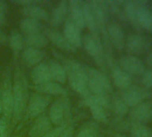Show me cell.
<instances>
[{
	"mask_svg": "<svg viewBox=\"0 0 152 137\" xmlns=\"http://www.w3.org/2000/svg\"><path fill=\"white\" fill-rule=\"evenodd\" d=\"M150 46L151 41L149 38L139 33H132L126 37L124 49L129 54L138 56L148 53L150 49Z\"/></svg>",
	"mask_w": 152,
	"mask_h": 137,
	"instance_id": "cell-11",
	"label": "cell"
},
{
	"mask_svg": "<svg viewBox=\"0 0 152 137\" xmlns=\"http://www.w3.org/2000/svg\"><path fill=\"white\" fill-rule=\"evenodd\" d=\"M82 7H83V19L85 22V27L89 29L91 33L92 34H99V30L97 28L95 17L93 14V12L91 10V7L90 6L89 1H83L82 2Z\"/></svg>",
	"mask_w": 152,
	"mask_h": 137,
	"instance_id": "cell-28",
	"label": "cell"
},
{
	"mask_svg": "<svg viewBox=\"0 0 152 137\" xmlns=\"http://www.w3.org/2000/svg\"><path fill=\"white\" fill-rule=\"evenodd\" d=\"M47 63L52 81H55L60 85H64L67 81V76L64 66L56 60H49Z\"/></svg>",
	"mask_w": 152,
	"mask_h": 137,
	"instance_id": "cell-25",
	"label": "cell"
},
{
	"mask_svg": "<svg viewBox=\"0 0 152 137\" xmlns=\"http://www.w3.org/2000/svg\"><path fill=\"white\" fill-rule=\"evenodd\" d=\"M50 122L54 125H59L71 121L72 110L68 96H60L54 101L49 109L48 115Z\"/></svg>",
	"mask_w": 152,
	"mask_h": 137,
	"instance_id": "cell-8",
	"label": "cell"
},
{
	"mask_svg": "<svg viewBox=\"0 0 152 137\" xmlns=\"http://www.w3.org/2000/svg\"><path fill=\"white\" fill-rule=\"evenodd\" d=\"M10 123H8L3 117L0 118V137H9Z\"/></svg>",
	"mask_w": 152,
	"mask_h": 137,
	"instance_id": "cell-36",
	"label": "cell"
},
{
	"mask_svg": "<svg viewBox=\"0 0 152 137\" xmlns=\"http://www.w3.org/2000/svg\"><path fill=\"white\" fill-rule=\"evenodd\" d=\"M73 135H74V125L71 121L60 133L58 137H73Z\"/></svg>",
	"mask_w": 152,
	"mask_h": 137,
	"instance_id": "cell-38",
	"label": "cell"
},
{
	"mask_svg": "<svg viewBox=\"0 0 152 137\" xmlns=\"http://www.w3.org/2000/svg\"><path fill=\"white\" fill-rule=\"evenodd\" d=\"M43 33L47 37L49 42H51L56 48H58L62 52L65 53H76L77 49L73 47L64 37L62 32L58 31L54 28L45 27L43 28Z\"/></svg>",
	"mask_w": 152,
	"mask_h": 137,
	"instance_id": "cell-14",
	"label": "cell"
},
{
	"mask_svg": "<svg viewBox=\"0 0 152 137\" xmlns=\"http://www.w3.org/2000/svg\"><path fill=\"white\" fill-rule=\"evenodd\" d=\"M107 35L108 41L117 51L124 50L126 36L124 30L120 23L116 22H110L107 25Z\"/></svg>",
	"mask_w": 152,
	"mask_h": 137,
	"instance_id": "cell-13",
	"label": "cell"
},
{
	"mask_svg": "<svg viewBox=\"0 0 152 137\" xmlns=\"http://www.w3.org/2000/svg\"><path fill=\"white\" fill-rule=\"evenodd\" d=\"M8 9V5L6 1H3V0H0V13L6 14V12Z\"/></svg>",
	"mask_w": 152,
	"mask_h": 137,
	"instance_id": "cell-41",
	"label": "cell"
},
{
	"mask_svg": "<svg viewBox=\"0 0 152 137\" xmlns=\"http://www.w3.org/2000/svg\"><path fill=\"white\" fill-rule=\"evenodd\" d=\"M129 120L133 123L147 124L152 120V101L147 100L133 108H131L128 111Z\"/></svg>",
	"mask_w": 152,
	"mask_h": 137,
	"instance_id": "cell-12",
	"label": "cell"
},
{
	"mask_svg": "<svg viewBox=\"0 0 152 137\" xmlns=\"http://www.w3.org/2000/svg\"><path fill=\"white\" fill-rule=\"evenodd\" d=\"M34 90L36 93L42 94L45 95H56V96H67V90L63 85H60L55 81H49L44 84L34 86Z\"/></svg>",
	"mask_w": 152,
	"mask_h": 137,
	"instance_id": "cell-22",
	"label": "cell"
},
{
	"mask_svg": "<svg viewBox=\"0 0 152 137\" xmlns=\"http://www.w3.org/2000/svg\"><path fill=\"white\" fill-rule=\"evenodd\" d=\"M7 20L6 14L3 13H0V29H1V27H3L4 25L7 24Z\"/></svg>",
	"mask_w": 152,
	"mask_h": 137,
	"instance_id": "cell-42",
	"label": "cell"
},
{
	"mask_svg": "<svg viewBox=\"0 0 152 137\" xmlns=\"http://www.w3.org/2000/svg\"><path fill=\"white\" fill-rule=\"evenodd\" d=\"M99 125L96 121L85 123L76 133L75 137H99Z\"/></svg>",
	"mask_w": 152,
	"mask_h": 137,
	"instance_id": "cell-31",
	"label": "cell"
},
{
	"mask_svg": "<svg viewBox=\"0 0 152 137\" xmlns=\"http://www.w3.org/2000/svg\"><path fill=\"white\" fill-rule=\"evenodd\" d=\"M114 137H130V136H125V135L121 134V133H115L114 134Z\"/></svg>",
	"mask_w": 152,
	"mask_h": 137,
	"instance_id": "cell-44",
	"label": "cell"
},
{
	"mask_svg": "<svg viewBox=\"0 0 152 137\" xmlns=\"http://www.w3.org/2000/svg\"><path fill=\"white\" fill-rule=\"evenodd\" d=\"M8 45L11 47L14 53V58L16 61L25 45L23 36L17 30H12L8 36Z\"/></svg>",
	"mask_w": 152,
	"mask_h": 137,
	"instance_id": "cell-27",
	"label": "cell"
},
{
	"mask_svg": "<svg viewBox=\"0 0 152 137\" xmlns=\"http://www.w3.org/2000/svg\"><path fill=\"white\" fill-rule=\"evenodd\" d=\"M107 3L108 8H109V12L113 13L122 22H128L126 20V17L124 15L123 6H121V5L123 4L122 1H107Z\"/></svg>",
	"mask_w": 152,
	"mask_h": 137,
	"instance_id": "cell-33",
	"label": "cell"
},
{
	"mask_svg": "<svg viewBox=\"0 0 152 137\" xmlns=\"http://www.w3.org/2000/svg\"><path fill=\"white\" fill-rule=\"evenodd\" d=\"M53 53L58 61L64 66L66 71L68 83L72 89L83 98L88 95L90 92L88 89V78L84 63L66 58L56 49L53 50Z\"/></svg>",
	"mask_w": 152,
	"mask_h": 137,
	"instance_id": "cell-2",
	"label": "cell"
},
{
	"mask_svg": "<svg viewBox=\"0 0 152 137\" xmlns=\"http://www.w3.org/2000/svg\"><path fill=\"white\" fill-rule=\"evenodd\" d=\"M110 110L121 118H124L129 111V108L118 94H113L112 97H110Z\"/></svg>",
	"mask_w": 152,
	"mask_h": 137,
	"instance_id": "cell-29",
	"label": "cell"
},
{
	"mask_svg": "<svg viewBox=\"0 0 152 137\" xmlns=\"http://www.w3.org/2000/svg\"><path fill=\"white\" fill-rule=\"evenodd\" d=\"M51 102V97L39 93H33L30 97L25 110L24 117L18 126V129L21 128L23 122H26L29 119L37 118L40 115L44 114L46 109Z\"/></svg>",
	"mask_w": 152,
	"mask_h": 137,
	"instance_id": "cell-9",
	"label": "cell"
},
{
	"mask_svg": "<svg viewBox=\"0 0 152 137\" xmlns=\"http://www.w3.org/2000/svg\"><path fill=\"white\" fill-rule=\"evenodd\" d=\"M118 65L123 70L132 76L142 75V73L146 71L145 63L138 57L131 54L122 56L118 61Z\"/></svg>",
	"mask_w": 152,
	"mask_h": 137,
	"instance_id": "cell-15",
	"label": "cell"
},
{
	"mask_svg": "<svg viewBox=\"0 0 152 137\" xmlns=\"http://www.w3.org/2000/svg\"><path fill=\"white\" fill-rule=\"evenodd\" d=\"M111 71V77L114 85L120 90H125L132 85V77L125 72L123 68L118 65L117 62L107 67V70Z\"/></svg>",
	"mask_w": 152,
	"mask_h": 137,
	"instance_id": "cell-16",
	"label": "cell"
},
{
	"mask_svg": "<svg viewBox=\"0 0 152 137\" xmlns=\"http://www.w3.org/2000/svg\"><path fill=\"white\" fill-rule=\"evenodd\" d=\"M52 125L48 115L44 113L35 118L28 135L29 137H43L52 128Z\"/></svg>",
	"mask_w": 152,
	"mask_h": 137,
	"instance_id": "cell-21",
	"label": "cell"
},
{
	"mask_svg": "<svg viewBox=\"0 0 152 137\" xmlns=\"http://www.w3.org/2000/svg\"><path fill=\"white\" fill-rule=\"evenodd\" d=\"M14 137H20V136H18V135H15Z\"/></svg>",
	"mask_w": 152,
	"mask_h": 137,
	"instance_id": "cell-45",
	"label": "cell"
},
{
	"mask_svg": "<svg viewBox=\"0 0 152 137\" xmlns=\"http://www.w3.org/2000/svg\"><path fill=\"white\" fill-rule=\"evenodd\" d=\"M123 10L126 20L136 30H147L152 34V6L142 0H130L123 2Z\"/></svg>",
	"mask_w": 152,
	"mask_h": 137,
	"instance_id": "cell-3",
	"label": "cell"
},
{
	"mask_svg": "<svg viewBox=\"0 0 152 137\" xmlns=\"http://www.w3.org/2000/svg\"><path fill=\"white\" fill-rule=\"evenodd\" d=\"M71 122V121H70ZM69 122H66V123H64L62 125H56L55 127H52L43 137H58L60 133L64 130V128L68 125Z\"/></svg>",
	"mask_w": 152,
	"mask_h": 137,
	"instance_id": "cell-37",
	"label": "cell"
},
{
	"mask_svg": "<svg viewBox=\"0 0 152 137\" xmlns=\"http://www.w3.org/2000/svg\"><path fill=\"white\" fill-rule=\"evenodd\" d=\"M89 2L95 17L99 33L103 37V45L111 46L107 35V25L108 23L109 16V8L107 3L104 0H91Z\"/></svg>",
	"mask_w": 152,
	"mask_h": 137,
	"instance_id": "cell-7",
	"label": "cell"
},
{
	"mask_svg": "<svg viewBox=\"0 0 152 137\" xmlns=\"http://www.w3.org/2000/svg\"><path fill=\"white\" fill-rule=\"evenodd\" d=\"M21 14L27 18H31L39 22L41 21L48 22L49 21V17H50L49 13L44 7L39 6H22Z\"/></svg>",
	"mask_w": 152,
	"mask_h": 137,
	"instance_id": "cell-24",
	"label": "cell"
},
{
	"mask_svg": "<svg viewBox=\"0 0 152 137\" xmlns=\"http://www.w3.org/2000/svg\"><path fill=\"white\" fill-rule=\"evenodd\" d=\"M63 35L66 40L76 49L83 45V36L82 30L76 27L71 21L66 19L63 28Z\"/></svg>",
	"mask_w": 152,
	"mask_h": 137,
	"instance_id": "cell-18",
	"label": "cell"
},
{
	"mask_svg": "<svg viewBox=\"0 0 152 137\" xmlns=\"http://www.w3.org/2000/svg\"><path fill=\"white\" fill-rule=\"evenodd\" d=\"M23 36L24 45L27 47H33V48L42 50L49 43L48 39L47 38L43 31L34 32V33H30V34H23Z\"/></svg>",
	"mask_w": 152,
	"mask_h": 137,
	"instance_id": "cell-26",
	"label": "cell"
},
{
	"mask_svg": "<svg viewBox=\"0 0 152 137\" xmlns=\"http://www.w3.org/2000/svg\"><path fill=\"white\" fill-rule=\"evenodd\" d=\"M31 79L34 86L52 81L48 63L42 61L36 65L31 71Z\"/></svg>",
	"mask_w": 152,
	"mask_h": 137,
	"instance_id": "cell-23",
	"label": "cell"
},
{
	"mask_svg": "<svg viewBox=\"0 0 152 137\" xmlns=\"http://www.w3.org/2000/svg\"><path fill=\"white\" fill-rule=\"evenodd\" d=\"M120 96L126 106L131 109L144 101L149 100L152 97V91L143 87L132 85L125 90H123Z\"/></svg>",
	"mask_w": 152,
	"mask_h": 137,
	"instance_id": "cell-10",
	"label": "cell"
},
{
	"mask_svg": "<svg viewBox=\"0 0 152 137\" xmlns=\"http://www.w3.org/2000/svg\"><path fill=\"white\" fill-rule=\"evenodd\" d=\"M13 4L19 5L21 6H39L42 7H46L51 5L50 1H41V0H13L11 1Z\"/></svg>",
	"mask_w": 152,
	"mask_h": 137,
	"instance_id": "cell-34",
	"label": "cell"
},
{
	"mask_svg": "<svg viewBox=\"0 0 152 137\" xmlns=\"http://www.w3.org/2000/svg\"><path fill=\"white\" fill-rule=\"evenodd\" d=\"M68 16V1L62 0L58 2L50 14L49 22L52 28L56 29L64 23Z\"/></svg>",
	"mask_w": 152,
	"mask_h": 137,
	"instance_id": "cell-20",
	"label": "cell"
},
{
	"mask_svg": "<svg viewBox=\"0 0 152 137\" xmlns=\"http://www.w3.org/2000/svg\"><path fill=\"white\" fill-rule=\"evenodd\" d=\"M43 24L41 22L31 19V18H23L20 21V29L23 34H30L34 32H39L43 30Z\"/></svg>",
	"mask_w": 152,
	"mask_h": 137,
	"instance_id": "cell-30",
	"label": "cell"
},
{
	"mask_svg": "<svg viewBox=\"0 0 152 137\" xmlns=\"http://www.w3.org/2000/svg\"><path fill=\"white\" fill-rule=\"evenodd\" d=\"M13 71V115L11 129L22 122L30 97L29 82L19 64L16 63Z\"/></svg>",
	"mask_w": 152,
	"mask_h": 137,
	"instance_id": "cell-1",
	"label": "cell"
},
{
	"mask_svg": "<svg viewBox=\"0 0 152 137\" xmlns=\"http://www.w3.org/2000/svg\"><path fill=\"white\" fill-rule=\"evenodd\" d=\"M3 115V109H2V102H1V94H0V118Z\"/></svg>",
	"mask_w": 152,
	"mask_h": 137,
	"instance_id": "cell-43",
	"label": "cell"
},
{
	"mask_svg": "<svg viewBox=\"0 0 152 137\" xmlns=\"http://www.w3.org/2000/svg\"><path fill=\"white\" fill-rule=\"evenodd\" d=\"M145 64L152 68V50H149L148 52V54L145 58Z\"/></svg>",
	"mask_w": 152,
	"mask_h": 137,
	"instance_id": "cell-40",
	"label": "cell"
},
{
	"mask_svg": "<svg viewBox=\"0 0 152 137\" xmlns=\"http://www.w3.org/2000/svg\"><path fill=\"white\" fill-rule=\"evenodd\" d=\"M0 94L3 109L2 117L8 122H11L13 115V68L7 66L0 82Z\"/></svg>",
	"mask_w": 152,
	"mask_h": 137,
	"instance_id": "cell-5",
	"label": "cell"
},
{
	"mask_svg": "<svg viewBox=\"0 0 152 137\" xmlns=\"http://www.w3.org/2000/svg\"><path fill=\"white\" fill-rule=\"evenodd\" d=\"M82 2L83 0H70L68 1L67 19L81 30H83L85 28V22L83 19Z\"/></svg>",
	"mask_w": 152,
	"mask_h": 137,
	"instance_id": "cell-17",
	"label": "cell"
},
{
	"mask_svg": "<svg viewBox=\"0 0 152 137\" xmlns=\"http://www.w3.org/2000/svg\"><path fill=\"white\" fill-rule=\"evenodd\" d=\"M21 61L23 65L27 67H35L39 63L42 62V60L45 57V53L37 48L33 47H25L21 54Z\"/></svg>",
	"mask_w": 152,
	"mask_h": 137,
	"instance_id": "cell-19",
	"label": "cell"
},
{
	"mask_svg": "<svg viewBox=\"0 0 152 137\" xmlns=\"http://www.w3.org/2000/svg\"><path fill=\"white\" fill-rule=\"evenodd\" d=\"M0 45H8V37L1 29H0Z\"/></svg>",
	"mask_w": 152,
	"mask_h": 137,
	"instance_id": "cell-39",
	"label": "cell"
},
{
	"mask_svg": "<svg viewBox=\"0 0 152 137\" xmlns=\"http://www.w3.org/2000/svg\"><path fill=\"white\" fill-rule=\"evenodd\" d=\"M141 83L143 87L151 90L152 88V68L146 70L141 75Z\"/></svg>",
	"mask_w": 152,
	"mask_h": 137,
	"instance_id": "cell-35",
	"label": "cell"
},
{
	"mask_svg": "<svg viewBox=\"0 0 152 137\" xmlns=\"http://www.w3.org/2000/svg\"><path fill=\"white\" fill-rule=\"evenodd\" d=\"M88 78V89L91 94L100 98L109 97L113 93L112 85L107 76L102 71L84 64Z\"/></svg>",
	"mask_w": 152,
	"mask_h": 137,
	"instance_id": "cell-4",
	"label": "cell"
},
{
	"mask_svg": "<svg viewBox=\"0 0 152 137\" xmlns=\"http://www.w3.org/2000/svg\"><path fill=\"white\" fill-rule=\"evenodd\" d=\"M83 45L88 54L93 59L100 71L107 73V68L105 59V49L99 34L89 33L83 37Z\"/></svg>",
	"mask_w": 152,
	"mask_h": 137,
	"instance_id": "cell-6",
	"label": "cell"
},
{
	"mask_svg": "<svg viewBox=\"0 0 152 137\" xmlns=\"http://www.w3.org/2000/svg\"><path fill=\"white\" fill-rule=\"evenodd\" d=\"M127 130L131 134L130 137H152V131L143 124L133 123L130 121Z\"/></svg>",
	"mask_w": 152,
	"mask_h": 137,
	"instance_id": "cell-32",
	"label": "cell"
}]
</instances>
